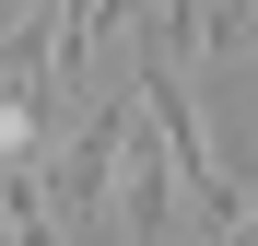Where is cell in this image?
Segmentation results:
<instances>
[{
	"label": "cell",
	"mask_w": 258,
	"mask_h": 246,
	"mask_svg": "<svg viewBox=\"0 0 258 246\" xmlns=\"http://www.w3.org/2000/svg\"><path fill=\"white\" fill-rule=\"evenodd\" d=\"M117 129H129V106H94V117L71 129V152L47 164V211H71V223L106 211V188H117Z\"/></svg>",
	"instance_id": "1"
},
{
	"label": "cell",
	"mask_w": 258,
	"mask_h": 246,
	"mask_svg": "<svg viewBox=\"0 0 258 246\" xmlns=\"http://www.w3.org/2000/svg\"><path fill=\"white\" fill-rule=\"evenodd\" d=\"M117 211H129V246H153L164 223H176V176H164V141L141 129V106H129V129H117Z\"/></svg>",
	"instance_id": "2"
}]
</instances>
